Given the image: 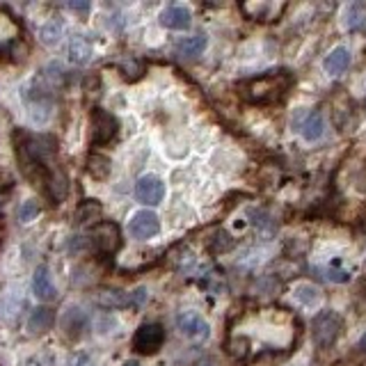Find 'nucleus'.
I'll list each match as a JSON object with an SVG mask.
<instances>
[{"label": "nucleus", "instance_id": "f257e3e1", "mask_svg": "<svg viewBox=\"0 0 366 366\" xmlns=\"http://www.w3.org/2000/svg\"><path fill=\"white\" fill-rule=\"evenodd\" d=\"M291 82L293 78L289 71H270L247 80L243 87V96L247 101H252V103L268 106L284 96V92L291 87Z\"/></svg>", "mask_w": 366, "mask_h": 366}, {"label": "nucleus", "instance_id": "f03ea898", "mask_svg": "<svg viewBox=\"0 0 366 366\" xmlns=\"http://www.w3.org/2000/svg\"><path fill=\"white\" fill-rule=\"evenodd\" d=\"M341 316L336 314L334 309H323L318 311L311 320V336H314V343L320 351H327L336 343L339 334H341Z\"/></svg>", "mask_w": 366, "mask_h": 366}, {"label": "nucleus", "instance_id": "7ed1b4c3", "mask_svg": "<svg viewBox=\"0 0 366 366\" xmlns=\"http://www.w3.org/2000/svg\"><path fill=\"white\" fill-rule=\"evenodd\" d=\"M165 343V329L160 323H144L133 336V351L140 355H156Z\"/></svg>", "mask_w": 366, "mask_h": 366}, {"label": "nucleus", "instance_id": "20e7f679", "mask_svg": "<svg viewBox=\"0 0 366 366\" xmlns=\"http://www.w3.org/2000/svg\"><path fill=\"white\" fill-rule=\"evenodd\" d=\"M119 131V122L115 115H110L108 110H92V142L94 144H108L115 140Z\"/></svg>", "mask_w": 366, "mask_h": 366}, {"label": "nucleus", "instance_id": "39448f33", "mask_svg": "<svg viewBox=\"0 0 366 366\" xmlns=\"http://www.w3.org/2000/svg\"><path fill=\"white\" fill-rule=\"evenodd\" d=\"M92 243L101 254H113L122 245V236H119V227L115 222H99L92 229Z\"/></svg>", "mask_w": 366, "mask_h": 366}, {"label": "nucleus", "instance_id": "423d86ee", "mask_svg": "<svg viewBox=\"0 0 366 366\" xmlns=\"http://www.w3.org/2000/svg\"><path fill=\"white\" fill-rule=\"evenodd\" d=\"M128 232L135 241H149L160 232V220L153 210H137L128 222Z\"/></svg>", "mask_w": 366, "mask_h": 366}, {"label": "nucleus", "instance_id": "0eeeda50", "mask_svg": "<svg viewBox=\"0 0 366 366\" xmlns=\"http://www.w3.org/2000/svg\"><path fill=\"white\" fill-rule=\"evenodd\" d=\"M177 327L181 329L183 336L195 339V341H204L210 336V325L197 311H181L177 316Z\"/></svg>", "mask_w": 366, "mask_h": 366}, {"label": "nucleus", "instance_id": "6e6552de", "mask_svg": "<svg viewBox=\"0 0 366 366\" xmlns=\"http://www.w3.org/2000/svg\"><path fill=\"white\" fill-rule=\"evenodd\" d=\"M165 197V183L156 174H146L135 183V199L146 206H158Z\"/></svg>", "mask_w": 366, "mask_h": 366}, {"label": "nucleus", "instance_id": "1a4fd4ad", "mask_svg": "<svg viewBox=\"0 0 366 366\" xmlns=\"http://www.w3.org/2000/svg\"><path fill=\"white\" fill-rule=\"evenodd\" d=\"M192 23V14L186 5H170L160 12V25L168 30H186Z\"/></svg>", "mask_w": 366, "mask_h": 366}, {"label": "nucleus", "instance_id": "9d476101", "mask_svg": "<svg viewBox=\"0 0 366 366\" xmlns=\"http://www.w3.org/2000/svg\"><path fill=\"white\" fill-rule=\"evenodd\" d=\"M60 325H62L64 334H67L69 339H78L82 334V329L87 327V314L80 307H69L62 314Z\"/></svg>", "mask_w": 366, "mask_h": 366}, {"label": "nucleus", "instance_id": "9b49d317", "mask_svg": "<svg viewBox=\"0 0 366 366\" xmlns=\"http://www.w3.org/2000/svg\"><path fill=\"white\" fill-rule=\"evenodd\" d=\"M348 67H351V51H348L346 46H336L323 60V69L329 76H341V73L348 71Z\"/></svg>", "mask_w": 366, "mask_h": 366}, {"label": "nucleus", "instance_id": "f8f14e48", "mask_svg": "<svg viewBox=\"0 0 366 366\" xmlns=\"http://www.w3.org/2000/svg\"><path fill=\"white\" fill-rule=\"evenodd\" d=\"M32 291H34L37 300H42V302H51V300H55V296H58V291H55V284H53L46 265H39V268L34 270Z\"/></svg>", "mask_w": 366, "mask_h": 366}, {"label": "nucleus", "instance_id": "ddd939ff", "mask_svg": "<svg viewBox=\"0 0 366 366\" xmlns=\"http://www.w3.org/2000/svg\"><path fill=\"white\" fill-rule=\"evenodd\" d=\"M323 133H325L323 115H320L318 110H311V113H307V117L300 122V135L305 137L307 142H316L323 137Z\"/></svg>", "mask_w": 366, "mask_h": 366}, {"label": "nucleus", "instance_id": "4468645a", "mask_svg": "<svg viewBox=\"0 0 366 366\" xmlns=\"http://www.w3.org/2000/svg\"><path fill=\"white\" fill-rule=\"evenodd\" d=\"M243 14H247L252 21H272L277 12L282 14L284 5H274V3H245L241 5Z\"/></svg>", "mask_w": 366, "mask_h": 366}, {"label": "nucleus", "instance_id": "2eb2a0df", "mask_svg": "<svg viewBox=\"0 0 366 366\" xmlns=\"http://www.w3.org/2000/svg\"><path fill=\"white\" fill-rule=\"evenodd\" d=\"M46 188H49V197L53 199V204H60V201L67 197V177L60 168H53L46 177Z\"/></svg>", "mask_w": 366, "mask_h": 366}, {"label": "nucleus", "instance_id": "dca6fc26", "mask_svg": "<svg viewBox=\"0 0 366 366\" xmlns=\"http://www.w3.org/2000/svg\"><path fill=\"white\" fill-rule=\"evenodd\" d=\"M55 323V314L49 309V307H37L30 318H27V329H30V334H42L46 329H51Z\"/></svg>", "mask_w": 366, "mask_h": 366}, {"label": "nucleus", "instance_id": "f3484780", "mask_svg": "<svg viewBox=\"0 0 366 366\" xmlns=\"http://www.w3.org/2000/svg\"><path fill=\"white\" fill-rule=\"evenodd\" d=\"M110 170H113V163H110L108 156L103 153H89L87 158V174L96 181H106L110 177Z\"/></svg>", "mask_w": 366, "mask_h": 366}, {"label": "nucleus", "instance_id": "a211bd4d", "mask_svg": "<svg viewBox=\"0 0 366 366\" xmlns=\"http://www.w3.org/2000/svg\"><path fill=\"white\" fill-rule=\"evenodd\" d=\"M206 44H208V39L204 34H192L177 44V53L183 55V58H197V55L206 51Z\"/></svg>", "mask_w": 366, "mask_h": 366}, {"label": "nucleus", "instance_id": "6ab92c4d", "mask_svg": "<svg viewBox=\"0 0 366 366\" xmlns=\"http://www.w3.org/2000/svg\"><path fill=\"white\" fill-rule=\"evenodd\" d=\"M99 305L106 307V309H124V307H131V293H124V291H101L99 293Z\"/></svg>", "mask_w": 366, "mask_h": 366}, {"label": "nucleus", "instance_id": "aec40b11", "mask_svg": "<svg viewBox=\"0 0 366 366\" xmlns=\"http://www.w3.org/2000/svg\"><path fill=\"white\" fill-rule=\"evenodd\" d=\"M69 55H71V62L87 64L92 60V44L82 34L71 37V42H69Z\"/></svg>", "mask_w": 366, "mask_h": 366}, {"label": "nucleus", "instance_id": "412c9836", "mask_svg": "<svg viewBox=\"0 0 366 366\" xmlns=\"http://www.w3.org/2000/svg\"><path fill=\"white\" fill-rule=\"evenodd\" d=\"M346 27L351 32H366V7L355 3L346 12Z\"/></svg>", "mask_w": 366, "mask_h": 366}, {"label": "nucleus", "instance_id": "4be33fe9", "mask_svg": "<svg viewBox=\"0 0 366 366\" xmlns=\"http://www.w3.org/2000/svg\"><path fill=\"white\" fill-rule=\"evenodd\" d=\"M293 298L305 307H316L320 302V291L314 286V284H298L296 291H293Z\"/></svg>", "mask_w": 366, "mask_h": 366}, {"label": "nucleus", "instance_id": "5701e85b", "mask_svg": "<svg viewBox=\"0 0 366 366\" xmlns=\"http://www.w3.org/2000/svg\"><path fill=\"white\" fill-rule=\"evenodd\" d=\"M101 215V204L96 199H85L76 210V222L78 225H87V222H94Z\"/></svg>", "mask_w": 366, "mask_h": 366}, {"label": "nucleus", "instance_id": "b1692460", "mask_svg": "<svg viewBox=\"0 0 366 366\" xmlns=\"http://www.w3.org/2000/svg\"><path fill=\"white\" fill-rule=\"evenodd\" d=\"M62 21H58V18H51L49 23H44L42 25V30H39V39L42 44L46 46H53V44H58L60 42V37H62Z\"/></svg>", "mask_w": 366, "mask_h": 366}, {"label": "nucleus", "instance_id": "393cba45", "mask_svg": "<svg viewBox=\"0 0 366 366\" xmlns=\"http://www.w3.org/2000/svg\"><path fill=\"white\" fill-rule=\"evenodd\" d=\"M39 210L42 208L37 204V199H27L18 206V220H21V222H32V220L39 215Z\"/></svg>", "mask_w": 366, "mask_h": 366}, {"label": "nucleus", "instance_id": "a878e982", "mask_svg": "<svg viewBox=\"0 0 366 366\" xmlns=\"http://www.w3.org/2000/svg\"><path fill=\"white\" fill-rule=\"evenodd\" d=\"M146 289L144 286H140V289H135L133 293H131V307H135V309H140L144 302H146Z\"/></svg>", "mask_w": 366, "mask_h": 366}, {"label": "nucleus", "instance_id": "bb28decb", "mask_svg": "<svg viewBox=\"0 0 366 366\" xmlns=\"http://www.w3.org/2000/svg\"><path fill=\"white\" fill-rule=\"evenodd\" d=\"M327 279L329 282H336V284H343L351 279V274H348L346 270H334V268H329L327 270Z\"/></svg>", "mask_w": 366, "mask_h": 366}, {"label": "nucleus", "instance_id": "cd10ccee", "mask_svg": "<svg viewBox=\"0 0 366 366\" xmlns=\"http://www.w3.org/2000/svg\"><path fill=\"white\" fill-rule=\"evenodd\" d=\"M69 9H73V12H89V3H69Z\"/></svg>", "mask_w": 366, "mask_h": 366}, {"label": "nucleus", "instance_id": "c85d7f7f", "mask_svg": "<svg viewBox=\"0 0 366 366\" xmlns=\"http://www.w3.org/2000/svg\"><path fill=\"white\" fill-rule=\"evenodd\" d=\"M7 199H9V190H0V210L5 208L7 204Z\"/></svg>", "mask_w": 366, "mask_h": 366}, {"label": "nucleus", "instance_id": "c756f323", "mask_svg": "<svg viewBox=\"0 0 366 366\" xmlns=\"http://www.w3.org/2000/svg\"><path fill=\"white\" fill-rule=\"evenodd\" d=\"M357 348H360V351L366 355V332L362 334V339H360V343H357Z\"/></svg>", "mask_w": 366, "mask_h": 366}, {"label": "nucleus", "instance_id": "7c9ffc66", "mask_svg": "<svg viewBox=\"0 0 366 366\" xmlns=\"http://www.w3.org/2000/svg\"><path fill=\"white\" fill-rule=\"evenodd\" d=\"M124 366H140V364H137V362H135V360H128V362H126V364H124Z\"/></svg>", "mask_w": 366, "mask_h": 366}]
</instances>
